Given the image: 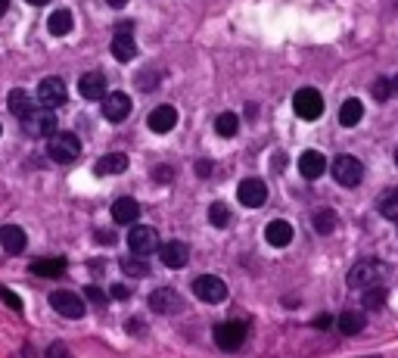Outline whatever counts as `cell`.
Segmentation results:
<instances>
[{"instance_id": "cell-1", "label": "cell", "mask_w": 398, "mask_h": 358, "mask_svg": "<svg viewBox=\"0 0 398 358\" xmlns=\"http://www.w3.org/2000/svg\"><path fill=\"white\" fill-rule=\"evenodd\" d=\"M47 156L53 159V162H59V165H68V162H75V159L81 156V140H78V134H72V131H56L53 138L47 140Z\"/></svg>"}, {"instance_id": "cell-2", "label": "cell", "mask_w": 398, "mask_h": 358, "mask_svg": "<svg viewBox=\"0 0 398 358\" xmlns=\"http://www.w3.org/2000/svg\"><path fill=\"white\" fill-rule=\"evenodd\" d=\"M246 333H249V327H246V321H221V324L215 327V343L221 346L224 352H236L243 343H246Z\"/></svg>"}, {"instance_id": "cell-3", "label": "cell", "mask_w": 398, "mask_h": 358, "mask_svg": "<svg viewBox=\"0 0 398 358\" xmlns=\"http://www.w3.org/2000/svg\"><path fill=\"white\" fill-rule=\"evenodd\" d=\"M292 109H296V115H298V119H305V122L321 119V113H323V97H321V91L302 88L296 97H292Z\"/></svg>"}, {"instance_id": "cell-4", "label": "cell", "mask_w": 398, "mask_h": 358, "mask_svg": "<svg viewBox=\"0 0 398 358\" xmlns=\"http://www.w3.org/2000/svg\"><path fill=\"white\" fill-rule=\"evenodd\" d=\"M193 296L202 299V302H209V305H218V302L227 299V283H224L221 277H215V274L196 277V281H193Z\"/></svg>"}, {"instance_id": "cell-5", "label": "cell", "mask_w": 398, "mask_h": 358, "mask_svg": "<svg viewBox=\"0 0 398 358\" xmlns=\"http://www.w3.org/2000/svg\"><path fill=\"white\" fill-rule=\"evenodd\" d=\"M22 128L31 138H53L56 134V115L53 109H31L22 119Z\"/></svg>"}, {"instance_id": "cell-6", "label": "cell", "mask_w": 398, "mask_h": 358, "mask_svg": "<svg viewBox=\"0 0 398 358\" xmlns=\"http://www.w3.org/2000/svg\"><path fill=\"white\" fill-rule=\"evenodd\" d=\"M333 178L342 187H358L361 178H364V165L354 156H336L333 159Z\"/></svg>"}, {"instance_id": "cell-7", "label": "cell", "mask_w": 398, "mask_h": 358, "mask_svg": "<svg viewBox=\"0 0 398 358\" xmlns=\"http://www.w3.org/2000/svg\"><path fill=\"white\" fill-rule=\"evenodd\" d=\"M50 305H53L56 314H62V318H81L84 314V299H81L78 293H72V290H53L50 293Z\"/></svg>"}, {"instance_id": "cell-8", "label": "cell", "mask_w": 398, "mask_h": 358, "mask_svg": "<svg viewBox=\"0 0 398 358\" xmlns=\"http://www.w3.org/2000/svg\"><path fill=\"white\" fill-rule=\"evenodd\" d=\"M128 246H131V252H134V256H149V252H155L162 246L159 243V231H155V227H146V225L131 227Z\"/></svg>"}, {"instance_id": "cell-9", "label": "cell", "mask_w": 398, "mask_h": 358, "mask_svg": "<svg viewBox=\"0 0 398 358\" xmlns=\"http://www.w3.org/2000/svg\"><path fill=\"white\" fill-rule=\"evenodd\" d=\"M66 100H68V94H66V82H62V78H44V82L37 84V103H41L44 109H56Z\"/></svg>"}, {"instance_id": "cell-10", "label": "cell", "mask_w": 398, "mask_h": 358, "mask_svg": "<svg viewBox=\"0 0 398 358\" xmlns=\"http://www.w3.org/2000/svg\"><path fill=\"white\" fill-rule=\"evenodd\" d=\"M236 200L246 209H258L267 202V184L261 178H246V181L236 187Z\"/></svg>"}, {"instance_id": "cell-11", "label": "cell", "mask_w": 398, "mask_h": 358, "mask_svg": "<svg viewBox=\"0 0 398 358\" xmlns=\"http://www.w3.org/2000/svg\"><path fill=\"white\" fill-rule=\"evenodd\" d=\"M383 274V265H377L373 258H361V262L352 265V271H348V287H370L377 277Z\"/></svg>"}, {"instance_id": "cell-12", "label": "cell", "mask_w": 398, "mask_h": 358, "mask_svg": "<svg viewBox=\"0 0 398 358\" xmlns=\"http://www.w3.org/2000/svg\"><path fill=\"white\" fill-rule=\"evenodd\" d=\"M100 103H103V115L109 122H122V119H128V113H131V97L124 94V91H112V94H106Z\"/></svg>"}, {"instance_id": "cell-13", "label": "cell", "mask_w": 398, "mask_h": 358, "mask_svg": "<svg viewBox=\"0 0 398 358\" xmlns=\"http://www.w3.org/2000/svg\"><path fill=\"white\" fill-rule=\"evenodd\" d=\"M159 256L162 265H168V268H184L187 258H190V246L184 240H168V243L159 246Z\"/></svg>"}, {"instance_id": "cell-14", "label": "cell", "mask_w": 398, "mask_h": 358, "mask_svg": "<svg viewBox=\"0 0 398 358\" xmlns=\"http://www.w3.org/2000/svg\"><path fill=\"white\" fill-rule=\"evenodd\" d=\"M149 131L155 134H168L174 131V125H178V109L168 106V103H162V106H155L153 113H149Z\"/></svg>"}, {"instance_id": "cell-15", "label": "cell", "mask_w": 398, "mask_h": 358, "mask_svg": "<svg viewBox=\"0 0 398 358\" xmlns=\"http://www.w3.org/2000/svg\"><path fill=\"white\" fill-rule=\"evenodd\" d=\"M78 94L84 100H103L106 97V75L103 72H87L78 82Z\"/></svg>"}, {"instance_id": "cell-16", "label": "cell", "mask_w": 398, "mask_h": 358, "mask_svg": "<svg viewBox=\"0 0 398 358\" xmlns=\"http://www.w3.org/2000/svg\"><path fill=\"white\" fill-rule=\"evenodd\" d=\"M137 218H140V202L137 200L118 196V200L112 202V221H115V225H134Z\"/></svg>"}, {"instance_id": "cell-17", "label": "cell", "mask_w": 398, "mask_h": 358, "mask_svg": "<svg viewBox=\"0 0 398 358\" xmlns=\"http://www.w3.org/2000/svg\"><path fill=\"white\" fill-rule=\"evenodd\" d=\"M149 308L159 314H168V312H178L180 308V296L174 293L171 287H159L149 293Z\"/></svg>"}, {"instance_id": "cell-18", "label": "cell", "mask_w": 398, "mask_h": 358, "mask_svg": "<svg viewBox=\"0 0 398 358\" xmlns=\"http://www.w3.org/2000/svg\"><path fill=\"white\" fill-rule=\"evenodd\" d=\"M25 243H28V237H25V231L19 225H3V227H0V246H3L10 256L25 252Z\"/></svg>"}, {"instance_id": "cell-19", "label": "cell", "mask_w": 398, "mask_h": 358, "mask_svg": "<svg viewBox=\"0 0 398 358\" xmlns=\"http://www.w3.org/2000/svg\"><path fill=\"white\" fill-rule=\"evenodd\" d=\"M112 57L118 59V63H131V59L137 57V44L134 38H131V32H115L112 35Z\"/></svg>"}, {"instance_id": "cell-20", "label": "cell", "mask_w": 398, "mask_h": 358, "mask_svg": "<svg viewBox=\"0 0 398 358\" xmlns=\"http://www.w3.org/2000/svg\"><path fill=\"white\" fill-rule=\"evenodd\" d=\"M323 169H327V159L317 150H308L298 156V171H302V178H308V181H317V178L323 175Z\"/></svg>"}, {"instance_id": "cell-21", "label": "cell", "mask_w": 398, "mask_h": 358, "mask_svg": "<svg viewBox=\"0 0 398 358\" xmlns=\"http://www.w3.org/2000/svg\"><path fill=\"white\" fill-rule=\"evenodd\" d=\"M265 240L271 246H277V249H283V246H290V240H292V225L283 218H274L271 225L265 227Z\"/></svg>"}, {"instance_id": "cell-22", "label": "cell", "mask_w": 398, "mask_h": 358, "mask_svg": "<svg viewBox=\"0 0 398 358\" xmlns=\"http://www.w3.org/2000/svg\"><path fill=\"white\" fill-rule=\"evenodd\" d=\"M122 171H128V156L124 153H106L103 159L97 162V175H122Z\"/></svg>"}, {"instance_id": "cell-23", "label": "cell", "mask_w": 398, "mask_h": 358, "mask_svg": "<svg viewBox=\"0 0 398 358\" xmlns=\"http://www.w3.org/2000/svg\"><path fill=\"white\" fill-rule=\"evenodd\" d=\"M72 26H75L72 10H56V13L47 19V28H50V35H53V38H62V35H68V32H72Z\"/></svg>"}, {"instance_id": "cell-24", "label": "cell", "mask_w": 398, "mask_h": 358, "mask_svg": "<svg viewBox=\"0 0 398 358\" xmlns=\"http://www.w3.org/2000/svg\"><path fill=\"white\" fill-rule=\"evenodd\" d=\"M28 271H31V274H41V277H56V274H62V271H66V258H59V256H53V258H35Z\"/></svg>"}, {"instance_id": "cell-25", "label": "cell", "mask_w": 398, "mask_h": 358, "mask_svg": "<svg viewBox=\"0 0 398 358\" xmlns=\"http://www.w3.org/2000/svg\"><path fill=\"white\" fill-rule=\"evenodd\" d=\"M361 119H364V106H361V100H345L339 106V125L342 128H354Z\"/></svg>"}, {"instance_id": "cell-26", "label": "cell", "mask_w": 398, "mask_h": 358, "mask_svg": "<svg viewBox=\"0 0 398 358\" xmlns=\"http://www.w3.org/2000/svg\"><path fill=\"white\" fill-rule=\"evenodd\" d=\"M6 106H10V113L19 115V119H25V115L35 109V106H31V97L25 94V91H19V88L10 91V97H6Z\"/></svg>"}, {"instance_id": "cell-27", "label": "cell", "mask_w": 398, "mask_h": 358, "mask_svg": "<svg viewBox=\"0 0 398 358\" xmlns=\"http://www.w3.org/2000/svg\"><path fill=\"white\" fill-rule=\"evenodd\" d=\"M379 215H386V218L398 221V187H389L379 194V202H377Z\"/></svg>"}, {"instance_id": "cell-28", "label": "cell", "mask_w": 398, "mask_h": 358, "mask_svg": "<svg viewBox=\"0 0 398 358\" xmlns=\"http://www.w3.org/2000/svg\"><path fill=\"white\" fill-rule=\"evenodd\" d=\"M311 225H314V231L317 234H333L336 231V225H339V215L333 212V209H321V212H314V218H311Z\"/></svg>"}, {"instance_id": "cell-29", "label": "cell", "mask_w": 398, "mask_h": 358, "mask_svg": "<svg viewBox=\"0 0 398 358\" xmlns=\"http://www.w3.org/2000/svg\"><path fill=\"white\" fill-rule=\"evenodd\" d=\"M336 327H339L345 337H354V333L364 330V314L361 312H342L339 321H336Z\"/></svg>"}, {"instance_id": "cell-30", "label": "cell", "mask_w": 398, "mask_h": 358, "mask_svg": "<svg viewBox=\"0 0 398 358\" xmlns=\"http://www.w3.org/2000/svg\"><path fill=\"white\" fill-rule=\"evenodd\" d=\"M215 131L221 134V138H234V134L240 131V115H236V113H221L215 119Z\"/></svg>"}, {"instance_id": "cell-31", "label": "cell", "mask_w": 398, "mask_h": 358, "mask_svg": "<svg viewBox=\"0 0 398 358\" xmlns=\"http://www.w3.org/2000/svg\"><path fill=\"white\" fill-rule=\"evenodd\" d=\"M122 271H124L128 277H146V274H149L146 262H143V258H137V256H124V258H122Z\"/></svg>"}, {"instance_id": "cell-32", "label": "cell", "mask_w": 398, "mask_h": 358, "mask_svg": "<svg viewBox=\"0 0 398 358\" xmlns=\"http://www.w3.org/2000/svg\"><path fill=\"white\" fill-rule=\"evenodd\" d=\"M209 221L215 227H227L230 225V209L224 206V202H211V206H209Z\"/></svg>"}, {"instance_id": "cell-33", "label": "cell", "mask_w": 398, "mask_h": 358, "mask_svg": "<svg viewBox=\"0 0 398 358\" xmlns=\"http://www.w3.org/2000/svg\"><path fill=\"white\" fill-rule=\"evenodd\" d=\"M386 305V290L383 287H370L364 293V308L367 312H379V308Z\"/></svg>"}, {"instance_id": "cell-34", "label": "cell", "mask_w": 398, "mask_h": 358, "mask_svg": "<svg viewBox=\"0 0 398 358\" xmlns=\"http://www.w3.org/2000/svg\"><path fill=\"white\" fill-rule=\"evenodd\" d=\"M392 94H395L392 82H386V78H377V82H373V97H377V100H389Z\"/></svg>"}, {"instance_id": "cell-35", "label": "cell", "mask_w": 398, "mask_h": 358, "mask_svg": "<svg viewBox=\"0 0 398 358\" xmlns=\"http://www.w3.org/2000/svg\"><path fill=\"white\" fill-rule=\"evenodd\" d=\"M159 78H162V72H153V69H146L140 78H137V88L140 91H153L155 84H159Z\"/></svg>"}, {"instance_id": "cell-36", "label": "cell", "mask_w": 398, "mask_h": 358, "mask_svg": "<svg viewBox=\"0 0 398 358\" xmlns=\"http://www.w3.org/2000/svg\"><path fill=\"white\" fill-rule=\"evenodd\" d=\"M84 296H87V302H91V305H97V308H103V305H106V293H103V290L87 287V290H84Z\"/></svg>"}, {"instance_id": "cell-37", "label": "cell", "mask_w": 398, "mask_h": 358, "mask_svg": "<svg viewBox=\"0 0 398 358\" xmlns=\"http://www.w3.org/2000/svg\"><path fill=\"white\" fill-rule=\"evenodd\" d=\"M0 296H3V302H6V305H10V308H16V312H19V308H22V299H19V296L12 293L10 287H3V283H0Z\"/></svg>"}, {"instance_id": "cell-38", "label": "cell", "mask_w": 398, "mask_h": 358, "mask_svg": "<svg viewBox=\"0 0 398 358\" xmlns=\"http://www.w3.org/2000/svg\"><path fill=\"white\" fill-rule=\"evenodd\" d=\"M47 358H75L72 352H68V346H62V343H53L47 349Z\"/></svg>"}, {"instance_id": "cell-39", "label": "cell", "mask_w": 398, "mask_h": 358, "mask_svg": "<svg viewBox=\"0 0 398 358\" xmlns=\"http://www.w3.org/2000/svg\"><path fill=\"white\" fill-rule=\"evenodd\" d=\"M153 178H155V181H165V184H168L174 175H171V169H168V165H155V169H153Z\"/></svg>"}, {"instance_id": "cell-40", "label": "cell", "mask_w": 398, "mask_h": 358, "mask_svg": "<svg viewBox=\"0 0 398 358\" xmlns=\"http://www.w3.org/2000/svg\"><path fill=\"white\" fill-rule=\"evenodd\" d=\"M211 171H215V165H211L209 159H199V162H196V175H199V178H209Z\"/></svg>"}, {"instance_id": "cell-41", "label": "cell", "mask_w": 398, "mask_h": 358, "mask_svg": "<svg viewBox=\"0 0 398 358\" xmlns=\"http://www.w3.org/2000/svg\"><path fill=\"white\" fill-rule=\"evenodd\" d=\"M109 296H112V299H118V302H122V299H128V287H122V283H115V287H112L109 290Z\"/></svg>"}, {"instance_id": "cell-42", "label": "cell", "mask_w": 398, "mask_h": 358, "mask_svg": "<svg viewBox=\"0 0 398 358\" xmlns=\"http://www.w3.org/2000/svg\"><path fill=\"white\" fill-rule=\"evenodd\" d=\"M330 321H333V318H330V314H317L314 327H317V330H327V327H330Z\"/></svg>"}, {"instance_id": "cell-43", "label": "cell", "mask_w": 398, "mask_h": 358, "mask_svg": "<svg viewBox=\"0 0 398 358\" xmlns=\"http://www.w3.org/2000/svg\"><path fill=\"white\" fill-rule=\"evenodd\" d=\"M112 10H122V7H128V0H106Z\"/></svg>"}, {"instance_id": "cell-44", "label": "cell", "mask_w": 398, "mask_h": 358, "mask_svg": "<svg viewBox=\"0 0 398 358\" xmlns=\"http://www.w3.org/2000/svg\"><path fill=\"white\" fill-rule=\"evenodd\" d=\"M6 10H10V0H0V19L6 16Z\"/></svg>"}, {"instance_id": "cell-45", "label": "cell", "mask_w": 398, "mask_h": 358, "mask_svg": "<svg viewBox=\"0 0 398 358\" xmlns=\"http://www.w3.org/2000/svg\"><path fill=\"white\" fill-rule=\"evenodd\" d=\"M31 7H44V3H50V0H28Z\"/></svg>"}, {"instance_id": "cell-46", "label": "cell", "mask_w": 398, "mask_h": 358, "mask_svg": "<svg viewBox=\"0 0 398 358\" xmlns=\"http://www.w3.org/2000/svg\"><path fill=\"white\" fill-rule=\"evenodd\" d=\"M392 88H395V94H398V75H395V78H392Z\"/></svg>"}, {"instance_id": "cell-47", "label": "cell", "mask_w": 398, "mask_h": 358, "mask_svg": "<svg viewBox=\"0 0 398 358\" xmlns=\"http://www.w3.org/2000/svg\"><path fill=\"white\" fill-rule=\"evenodd\" d=\"M395 165H398V150H395Z\"/></svg>"}]
</instances>
